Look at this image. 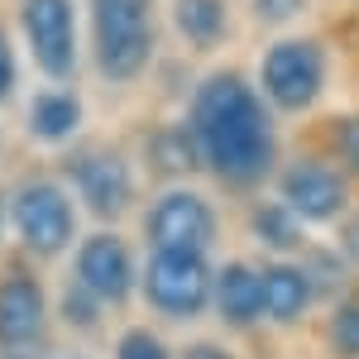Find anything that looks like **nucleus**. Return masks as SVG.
Returning a JSON list of instances; mask_svg holds the SVG:
<instances>
[{
    "mask_svg": "<svg viewBox=\"0 0 359 359\" xmlns=\"http://www.w3.org/2000/svg\"><path fill=\"white\" fill-rule=\"evenodd\" d=\"M187 130L201 149V168H211L230 187H254L278 163L273 111L240 72H206L192 86Z\"/></svg>",
    "mask_w": 359,
    "mask_h": 359,
    "instance_id": "f257e3e1",
    "label": "nucleus"
},
{
    "mask_svg": "<svg viewBox=\"0 0 359 359\" xmlns=\"http://www.w3.org/2000/svg\"><path fill=\"white\" fill-rule=\"evenodd\" d=\"M158 48L154 0H91V62L106 82H139Z\"/></svg>",
    "mask_w": 359,
    "mask_h": 359,
    "instance_id": "f03ea898",
    "label": "nucleus"
},
{
    "mask_svg": "<svg viewBox=\"0 0 359 359\" xmlns=\"http://www.w3.org/2000/svg\"><path fill=\"white\" fill-rule=\"evenodd\" d=\"M326 82H331L326 48L306 34H283L259 57V96L269 101V111H283V115L311 111L321 101Z\"/></svg>",
    "mask_w": 359,
    "mask_h": 359,
    "instance_id": "7ed1b4c3",
    "label": "nucleus"
},
{
    "mask_svg": "<svg viewBox=\"0 0 359 359\" xmlns=\"http://www.w3.org/2000/svg\"><path fill=\"white\" fill-rule=\"evenodd\" d=\"M211 264L206 254H187V249H154L149 269H144V292L149 302L168 311V316H196L211 302Z\"/></svg>",
    "mask_w": 359,
    "mask_h": 359,
    "instance_id": "20e7f679",
    "label": "nucleus"
},
{
    "mask_svg": "<svg viewBox=\"0 0 359 359\" xmlns=\"http://www.w3.org/2000/svg\"><path fill=\"white\" fill-rule=\"evenodd\" d=\"M144 235L154 249H187V254H206L216 240V206L192 187H168L149 216H144Z\"/></svg>",
    "mask_w": 359,
    "mask_h": 359,
    "instance_id": "39448f33",
    "label": "nucleus"
},
{
    "mask_svg": "<svg viewBox=\"0 0 359 359\" xmlns=\"http://www.w3.org/2000/svg\"><path fill=\"white\" fill-rule=\"evenodd\" d=\"M29 53L43 67V77L67 82L77 72V10L72 0H25L20 5Z\"/></svg>",
    "mask_w": 359,
    "mask_h": 359,
    "instance_id": "423d86ee",
    "label": "nucleus"
},
{
    "mask_svg": "<svg viewBox=\"0 0 359 359\" xmlns=\"http://www.w3.org/2000/svg\"><path fill=\"white\" fill-rule=\"evenodd\" d=\"M10 216H15L20 240H25L34 254H43V259H53L57 249L72 240V225H77L72 196L62 192L57 182H29V187H20Z\"/></svg>",
    "mask_w": 359,
    "mask_h": 359,
    "instance_id": "0eeeda50",
    "label": "nucleus"
},
{
    "mask_svg": "<svg viewBox=\"0 0 359 359\" xmlns=\"http://www.w3.org/2000/svg\"><path fill=\"white\" fill-rule=\"evenodd\" d=\"M278 187H283V206H287L297 221H316V225L335 221V216L345 211V201H350L345 177H340L331 163H321V158H297V163H287L283 177H278Z\"/></svg>",
    "mask_w": 359,
    "mask_h": 359,
    "instance_id": "6e6552de",
    "label": "nucleus"
},
{
    "mask_svg": "<svg viewBox=\"0 0 359 359\" xmlns=\"http://www.w3.org/2000/svg\"><path fill=\"white\" fill-rule=\"evenodd\" d=\"M67 172H72L77 196L91 206V216L115 221V216L130 211V201H135V177H130V163H125L115 149H82Z\"/></svg>",
    "mask_w": 359,
    "mask_h": 359,
    "instance_id": "1a4fd4ad",
    "label": "nucleus"
},
{
    "mask_svg": "<svg viewBox=\"0 0 359 359\" xmlns=\"http://www.w3.org/2000/svg\"><path fill=\"white\" fill-rule=\"evenodd\" d=\"M77 283L96 297L101 306H115L130 297V283H135V259H130V245L120 235H91L77 249Z\"/></svg>",
    "mask_w": 359,
    "mask_h": 359,
    "instance_id": "9d476101",
    "label": "nucleus"
},
{
    "mask_svg": "<svg viewBox=\"0 0 359 359\" xmlns=\"http://www.w3.org/2000/svg\"><path fill=\"white\" fill-rule=\"evenodd\" d=\"M43 287L29 273H10L0 283V345H29L43 331Z\"/></svg>",
    "mask_w": 359,
    "mask_h": 359,
    "instance_id": "9b49d317",
    "label": "nucleus"
},
{
    "mask_svg": "<svg viewBox=\"0 0 359 359\" xmlns=\"http://www.w3.org/2000/svg\"><path fill=\"white\" fill-rule=\"evenodd\" d=\"M211 302L230 326H249L264 316V273L249 269V264H225L216 273V287H211Z\"/></svg>",
    "mask_w": 359,
    "mask_h": 359,
    "instance_id": "f8f14e48",
    "label": "nucleus"
},
{
    "mask_svg": "<svg viewBox=\"0 0 359 359\" xmlns=\"http://www.w3.org/2000/svg\"><path fill=\"white\" fill-rule=\"evenodd\" d=\"M172 29L196 53H216L230 39V5L225 0H172Z\"/></svg>",
    "mask_w": 359,
    "mask_h": 359,
    "instance_id": "ddd939ff",
    "label": "nucleus"
},
{
    "mask_svg": "<svg viewBox=\"0 0 359 359\" xmlns=\"http://www.w3.org/2000/svg\"><path fill=\"white\" fill-rule=\"evenodd\" d=\"M316 297V283L297 264H269L264 269V316L273 321H297Z\"/></svg>",
    "mask_w": 359,
    "mask_h": 359,
    "instance_id": "4468645a",
    "label": "nucleus"
},
{
    "mask_svg": "<svg viewBox=\"0 0 359 359\" xmlns=\"http://www.w3.org/2000/svg\"><path fill=\"white\" fill-rule=\"evenodd\" d=\"M77 125H82V101L72 91H43V96H34V106H29V130H34V139L57 144V139L77 135Z\"/></svg>",
    "mask_w": 359,
    "mask_h": 359,
    "instance_id": "2eb2a0df",
    "label": "nucleus"
},
{
    "mask_svg": "<svg viewBox=\"0 0 359 359\" xmlns=\"http://www.w3.org/2000/svg\"><path fill=\"white\" fill-rule=\"evenodd\" d=\"M149 158H154L158 172L182 177V172H196L201 168V149H196L187 125H168V130H158V135L149 139Z\"/></svg>",
    "mask_w": 359,
    "mask_h": 359,
    "instance_id": "dca6fc26",
    "label": "nucleus"
},
{
    "mask_svg": "<svg viewBox=\"0 0 359 359\" xmlns=\"http://www.w3.org/2000/svg\"><path fill=\"white\" fill-rule=\"evenodd\" d=\"M254 235L269 249H297L302 245V221H297L283 201H269V206L254 211Z\"/></svg>",
    "mask_w": 359,
    "mask_h": 359,
    "instance_id": "f3484780",
    "label": "nucleus"
},
{
    "mask_svg": "<svg viewBox=\"0 0 359 359\" xmlns=\"http://www.w3.org/2000/svg\"><path fill=\"white\" fill-rule=\"evenodd\" d=\"M331 350L340 359H359V292H350L331 316Z\"/></svg>",
    "mask_w": 359,
    "mask_h": 359,
    "instance_id": "a211bd4d",
    "label": "nucleus"
},
{
    "mask_svg": "<svg viewBox=\"0 0 359 359\" xmlns=\"http://www.w3.org/2000/svg\"><path fill=\"white\" fill-rule=\"evenodd\" d=\"M306 15V0H254V20L269 29H283Z\"/></svg>",
    "mask_w": 359,
    "mask_h": 359,
    "instance_id": "6ab92c4d",
    "label": "nucleus"
},
{
    "mask_svg": "<svg viewBox=\"0 0 359 359\" xmlns=\"http://www.w3.org/2000/svg\"><path fill=\"white\" fill-rule=\"evenodd\" d=\"M115 359H172L163 350V340L158 335H149V331H130L120 345H115Z\"/></svg>",
    "mask_w": 359,
    "mask_h": 359,
    "instance_id": "aec40b11",
    "label": "nucleus"
},
{
    "mask_svg": "<svg viewBox=\"0 0 359 359\" xmlns=\"http://www.w3.org/2000/svg\"><path fill=\"white\" fill-rule=\"evenodd\" d=\"M335 154H340V163L350 172H359V115L335 120Z\"/></svg>",
    "mask_w": 359,
    "mask_h": 359,
    "instance_id": "412c9836",
    "label": "nucleus"
},
{
    "mask_svg": "<svg viewBox=\"0 0 359 359\" xmlns=\"http://www.w3.org/2000/svg\"><path fill=\"white\" fill-rule=\"evenodd\" d=\"M96 311H101V302L77 283V287L67 292V316H72V321H96Z\"/></svg>",
    "mask_w": 359,
    "mask_h": 359,
    "instance_id": "4be33fe9",
    "label": "nucleus"
},
{
    "mask_svg": "<svg viewBox=\"0 0 359 359\" xmlns=\"http://www.w3.org/2000/svg\"><path fill=\"white\" fill-rule=\"evenodd\" d=\"M15 91V53H10V39H5V29H0V101Z\"/></svg>",
    "mask_w": 359,
    "mask_h": 359,
    "instance_id": "5701e85b",
    "label": "nucleus"
},
{
    "mask_svg": "<svg viewBox=\"0 0 359 359\" xmlns=\"http://www.w3.org/2000/svg\"><path fill=\"white\" fill-rule=\"evenodd\" d=\"M340 249H345V259H350V264H359V221L345 225V235H340Z\"/></svg>",
    "mask_w": 359,
    "mask_h": 359,
    "instance_id": "b1692460",
    "label": "nucleus"
},
{
    "mask_svg": "<svg viewBox=\"0 0 359 359\" xmlns=\"http://www.w3.org/2000/svg\"><path fill=\"white\" fill-rule=\"evenodd\" d=\"M182 359H235V355H225L221 345H192V350H187Z\"/></svg>",
    "mask_w": 359,
    "mask_h": 359,
    "instance_id": "393cba45",
    "label": "nucleus"
},
{
    "mask_svg": "<svg viewBox=\"0 0 359 359\" xmlns=\"http://www.w3.org/2000/svg\"><path fill=\"white\" fill-rule=\"evenodd\" d=\"M15 359H25V355H15Z\"/></svg>",
    "mask_w": 359,
    "mask_h": 359,
    "instance_id": "a878e982",
    "label": "nucleus"
}]
</instances>
